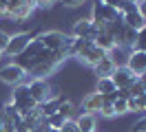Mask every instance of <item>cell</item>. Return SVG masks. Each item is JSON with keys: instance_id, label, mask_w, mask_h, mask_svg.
<instances>
[{"instance_id": "1", "label": "cell", "mask_w": 146, "mask_h": 132, "mask_svg": "<svg viewBox=\"0 0 146 132\" xmlns=\"http://www.w3.org/2000/svg\"><path fill=\"white\" fill-rule=\"evenodd\" d=\"M38 40L42 42L46 51H58V49H69L73 42V35L71 33H64V31H58V29H51V31H42L38 35Z\"/></svg>"}, {"instance_id": "2", "label": "cell", "mask_w": 146, "mask_h": 132, "mask_svg": "<svg viewBox=\"0 0 146 132\" xmlns=\"http://www.w3.org/2000/svg\"><path fill=\"white\" fill-rule=\"evenodd\" d=\"M33 11H36V2L33 0H13L7 7L2 18H9L13 22H25V20H29L33 16Z\"/></svg>"}, {"instance_id": "3", "label": "cell", "mask_w": 146, "mask_h": 132, "mask_svg": "<svg viewBox=\"0 0 146 132\" xmlns=\"http://www.w3.org/2000/svg\"><path fill=\"white\" fill-rule=\"evenodd\" d=\"M117 18H119V13H117V9H115V7L102 5L100 0H95V5H93V9H91V22L98 26V31H102L109 22L117 20Z\"/></svg>"}, {"instance_id": "4", "label": "cell", "mask_w": 146, "mask_h": 132, "mask_svg": "<svg viewBox=\"0 0 146 132\" xmlns=\"http://www.w3.org/2000/svg\"><path fill=\"white\" fill-rule=\"evenodd\" d=\"M25 81H27V86H29V95L36 99L38 106L44 104L46 99L55 97V90L51 88V84H49L46 79H31V77H27Z\"/></svg>"}, {"instance_id": "5", "label": "cell", "mask_w": 146, "mask_h": 132, "mask_svg": "<svg viewBox=\"0 0 146 132\" xmlns=\"http://www.w3.org/2000/svg\"><path fill=\"white\" fill-rule=\"evenodd\" d=\"M27 79V70L20 66L18 62H9V64H5L2 68H0V81L2 84H7V86H18Z\"/></svg>"}, {"instance_id": "6", "label": "cell", "mask_w": 146, "mask_h": 132, "mask_svg": "<svg viewBox=\"0 0 146 132\" xmlns=\"http://www.w3.org/2000/svg\"><path fill=\"white\" fill-rule=\"evenodd\" d=\"M36 35L33 33H27V31H22V33H16V35H11V40H9V46L5 49V57H18V55H22V51L27 49V44L33 40Z\"/></svg>"}, {"instance_id": "7", "label": "cell", "mask_w": 146, "mask_h": 132, "mask_svg": "<svg viewBox=\"0 0 146 132\" xmlns=\"http://www.w3.org/2000/svg\"><path fill=\"white\" fill-rule=\"evenodd\" d=\"M135 77H139V75H144L146 73V51H142V49H133V51L126 53V64H124Z\"/></svg>"}, {"instance_id": "8", "label": "cell", "mask_w": 146, "mask_h": 132, "mask_svg": "<svg viewBox=\"0 0 146 132\" xmlns=\"http://www.w3.org/2000/svg\"><path fill=\"white\" fill-rule=\"evenodd\" d=\"M100 33L98 31V26L91 22V18H80V20H75L71 26V35L73 37H84V40H95V35Z\"/></svg>"}, {"instance_id": "9", "label": "cell", "mask_w": 146, "mask_h": 132, "mask_svg": "<svg viewBox=\"0 0 146 132\" xmlns=\"http://www.w3.org/2000/svg\"><path fill=\"white\" fill-rule=\"evenodd\" d=\"M111 79H113V84H115V88H117V90H124V88H128L137 77L126 68V66H124V64H117V66H115V70H113V75H111Z\"/></svg>"}, {"instance_id": "10", "label": "cell", "mask_w": 146, "mask_h": 132, "mask_svg": "<svg viewBox=\"0 0 146 132\" xmlns=\"http://www.w3.org/2000/svg\"><path fill=\"white\" fill-rule=\"evenodd\" d=\"M104 57H106V53L102 51V49H98L95 44H91L89 49H84L80 55H75V60L80 62V64H84V66H91V68H93V66H95L100 60H104Z\"/></svg>"}, {"instance_id": "11", "label": "cell", "mask_w": 146, "mask_h": 132, "mask_svg": "<svg viewBox=\"0 0 146 132\" xmlns=\"http://www.w3.org/2000/svg\"><path fill=\"white\" fill-rule=\"evenodd\" d=\"M102 108V95L100 93H86L82 97V104H80V112H89V114H98V110Z\"/></svg>"}, {"instance_id": "12", "label": "cell", "mask_w": 146, "mask_h": 132, "mask_svg": "<svg viewBox=\"0 0 146 132\" xmlns=\"http://www.w3.org/2000/svg\"><path fill=\"white\" fill-rule=\"evenodd\" d=\"M58 68H60V66H58V64H53V62H42V64L33 66L27 75H29L31 79H49Z\"/></svg>"}, {"instance_id": "13", "label": "cell", "mask_w": 146, "mask_h": 132, "mask_svg": "<svg viewBox=\"0 0 146 132\" xmlns=\"http://www.w3.org/2000/svg\"><path fill=\"white\" fill-rule=\"evenodd\" d=\"M73 121H75V125H78L80 132H98V119H95V114L78 112V117Z\"/></svg>"}, {"instance_id": "14", "label": "cell", "mask_w": 146, "mask_h": 132, "mask_svg": "<svg viewBox=\"0 0 146 132\" xmlns=\"http://www.w3.org/2000/svg\"><path fill=\"white\" fill-rule=\"evenodd\" d=\"M93 44H95L98 49H102V51L106 53V55H109V53H113L115 49H117V44H115V40H113V37H111L109 33H104V31H100V33L95 35V40H93Z\"/></svg>"}, {"instance_id": "15", "label": "cell", "mask_w": 146, "mask_h": 132, "mask_svg": "<svg viewBox=\"0 0 146 132\" xmlns=\"http://www.w3.org/2000/svg\"><path fill=\"white\" fill-rule=\"evenodd\" d=\"M115 66H117V64H115V62L106 55L104 60H100L95 66H93V70H95L98 79H100V77H111V75H113V70H115Z\"/></svg>"}, {"instance_id": "16", "label": "cell", "mask_w": 146, "mask_h": 132, "mask_svg": "<svg viewBox=\"0 0 146 132\" xmlns=\"http://www.w3.org/2000/svg\"><path fill=\"white\" fill-rule=\"evenodd\" d=\"M62 99H64V97L55 95V97H51V99H46L44 104H40V106H38V110L42 112V117H51V114L58 112V108H60V101H62Z\"/></svg>"}, {"instance_id": "17", "label": "cell", "mask_w": 146, "mask_h": 132, "mask_svg": "<svg viewBox=\"0 0 146 132\" xmlns=\"http://www.w3.org/2000/svg\"><path fill=\"white\" fill-rule=\"evenodd\" d=\"M42 49H44V46H42V42L38 40V35H36V37H33V40L27 44V49L22 51V55H18L20 62H25V60H33V57H36V55L42 51Z\"/></svg>"}, {"instance_id": "18", "label": "cell", "mask_w": 146, "mask_h": 132, "mask_svg": "<svg viewBox=\"0 0 146 132\" xmlns=\"http://www.w3.org/2000/svg\"><path fill=\"white\" fill-rule=\"evenodd\" d=\"M122 20H124V24H126L128 29H135V31H139V29L146 24V20L137 13V9H135V11H131V13H124Z\"/></svg>"}, {"instance_id": "19", "label": "cell", "mask_w": 146, "mask_h": 132, "mask_svg": "<svg viewBox=\"0 0 146 132\" xmlns=\"http://www.w3.org/2000/svg\"><path fill=\"white\" fill-rule=\"evenodd\" d=\"M128 112H146V93L128 99Z\"/></svg>"}, {"instance_id": "20", "label": "cell", "mask_w": 146, "mask_h": 132, "mask_svg": "<svg viewBox=\"0 0 146 132\" xmlns=\"http://www.w3.org/2000/svg\"><path fill=\"white\" fill-rule=\"evenodd\" d=\"M113 90H117L115 84H113V79L111 77H100L98 79V86H95V93H100V95H109Z\"/></svg>"}, {"instance_id": "21", "label": "cell", "mask_w": 146, "mask_h": 132, "mask_svg": "<svg viewBox=\"0 0 146 132\" xmlns=\"http://www.w3.org/2000/svg\"><path fill=\"white\" fill-rule=\"evenodd\" d=\"M58 114H62L64 119H75V104L69 101V99H62L60 108H58Z\"/></svg>"}, {"instance_id": "22", "label": "cell", "mask_w": 146, "mask_h": 132, "mask_svg": "<svg viewBox=\"0 0 146 132\" xmlns=\"http://www.w3.org/2000/svg\"><path fill=\"white\" fill-rule=\"evenodd\" d=\"M25 97H29V86H27V81H22V84H18V86H13L9 101H20V99H25Z\"/></svg>"}, {"instance_id": "23", "label": "cell", "mask_w": 146, "mask_h": 132, "mask_svg": "<svg viewBox=\"0 0 146 132\" xmlns=\"http://www.w3.org/2000/svg\"><path fill=\"white\" fill-rule=\"evenodd\" d=\"M113 110H115V117H122V114H128V99H115L113 101Z\"/></svg>"}, {"instance_id": "24", "label": "cell", "mask_w": 146, "mask_h": 132, "mask_svg": "<svg viewBox=\"0 0 146 132\" xmlns=\"http://www.w3.org/2000/svg\"><path fill=\"white\" fill-rule=\"evenodd\" d=\"M126 90H128V95H131V97H137V95H144V93H146V86L139 81V79H135Z\"/></svg>"}, {"instance_id": "25", "label": "cell", "mask_w": 146, "mask_h": 132, "mask_svg": "<svg viewBox=\"0 0 146 132\" xmlns=\"http://www.w3.org/2000/svg\"><path fill=\"white\" fill-rule=\"evenodd\" d=\"M64 121H66V119H64L62 114H51V117H46V123H49V128H58V130H60V128H62L64 125Z\"/></svg>"}, {"instance_id": "26", "label": "cell", "mask_w": 146, "mask_h": 132, "mask_svg": "<svg viewBox=\"0 0 146 132\" xmlns=\"http://www.w3.org/2000/svg\"><path fill=\"white\" fill-rule=\"evenodd\" d=\"M98 114H100V117H104V119H113V117H115L113 104H102V108L98 110Z\"/></svg>"}, {"instance_id": "27", "label": "cell", "mask_w": 146, "mask_h": 132, "mask_svg": "<svg viewBox=\"0 0 146 132\" xmlns=\"http://www.w3.org/2000/svg\"><path fill=\"white\" fill-rule=\"evenodd\" d=\"M135 49H142V51H146V24L137 31V44Z\"/></svg>"}, {"instance_id": "28", "label": "cell", "mask_w": 146, "mask_h": 132, "mask_svg": "<svg viewBox=\"0 0 146 132\" xmlns=\"http://www.w3.org/2000/svg\"><path fill=\"white\" fill-rule=\"evenodd\" d=\"M58 5L69 7V9H75V7H82V5H86V0H58Z\"/></svg>"}, {"instance_id": "29", "label": "cell", "mask_w": 146, "mask_h": 132, "mask_svg": "<svg viewBox=\"0 0 146 132\" xmlns=\"http://www.w3.org/2000/svg\"><path fill=\"white\" fill-rule=\"evenodd\" d=\"M9 40H11V35L7 33V31H0V51L5 53V49L9 46Z\"/></svg>"}, {"instance_id": "30", "label": "cell", "mask_w": 146, "mask_h": 132, "mask_svg": "<svg viewBox=\"0 0 146 132\" xmlns=\"http://www.w3.org/2000/svg\"><path fill=\"white\" fill-rule=\"evenodd\" d=\"M60 130H62V132H80V130H78V125H75V121H73V119H66V121H64V125H62V128H60Z\"/></svg>"}, {"instance_id": "31", "label": "cell", "mask_w": 146, "mask_h": 132, "mask_svg": "<svg viewBox=\"0 0 146 132\" xmlns=\"http://www.w3.org/2000/svg\"><path fill=\"white\" fill-rule=\"evenodd\" d=\"M36 2V9H49V7H53L58 0H33Z\"/></svg>"}, {"instance_id": "32", "label": "cell", "mask_w": 146, "mask_h": 132, "mask_svg": "<svg viewBox=\"0 0 146 132\" xmlns=\"http://www.w3.org/2000/svg\"><path fill=\"white\" fill-rule=\"evenodd\" d=\"M135 9H137V13L146 20V0H137V2H135Z\"/></svg>"}, {"instance_id": "33", "label": "cell", "mask_w": 146, "mask_h": 132, "mask_svg": "<svg viewBox=\"0 0 146 132\" xmlns=\"http://www.w3.org/2000/svg\"><path fill=\"white\" fill-rule=\"evenodd\" d=\"M133 132H146V117H142V119L133 125Z\"/></svg>"}, {"instance_id": "34", "label": "cell", "mask_w": 146, "mask_h": 132, "mask_svg": "<svg viewBox=\"0 0 146 132\" xmlns=\"http://www.w3.org/2000/svg\"><path fill=\"white\" fill-rule=\"evenodd\" d=\"M0 132H16L13 123H0Z\"/></svg>"}, {"instance_id": "35", "label": "cell", "mask_w": 146, "mask_h": 132, "mask_svg": "<svg viewBox=\"0 0 146 132\" xmlns=\"http://www.w3.org/2000/svg\"><path fill=\"white\" fill-rule=\"evenodd\" d=\"M100 2H102V5H109V7H115V9H117L124 0H100Z\"/></svg>"}, {"instance_id": "36", "label": "cell", "mask_w": 146, "mask_h": 132, "mask_svg": "<svg viewBox=\"0 0 146 132\" xmlns=\"http://www.w3.org/2000/svg\"><path fill=\"white\" fill-rule=\"evenodd\" d=\"M137 79H139V81H142V84H144V86H146V73H144V75H139V77H137Z\"/></svg>"}, {"instance_id": "37", "label": "cell", "mask_w": 146, "mask_h": 132, "mask_svg": "<svg viewBox=\"0 0 146 132\" xmlns=\"http://www.w3.org/2000/svg\"><path fill=\"white\" fill-rule=\"evenodd\" d=\"M49 132H62V130H58V128H49Z\"/></svg>"}, {"instance_id": "38", "label": "cell", "mask_w": 146, "mask_h": 132, "mask_svg": "<svg viewBox=\"0 0 146 132\" xmlns=\"http://www.w3.org/2000/svg\"><path fill=\"white\" fill-rule=\"evenodd\" d=\"M2 57H5V55H2V51H0V60H2Z\"/></svg>"}, {"instance_id": "39", "label": "cell", "mask_w": 146, "mask_h": 132, "mask_svg": "<svg viewBox=\"0 0 146 132\" xmlns=\"http://www.w3.org/2000/svg\"><path fill=\"white\" fill-rule=\"evenodd\" d=\"M128 2H137V0H128Z\"/></svg>"}]
</instances>
